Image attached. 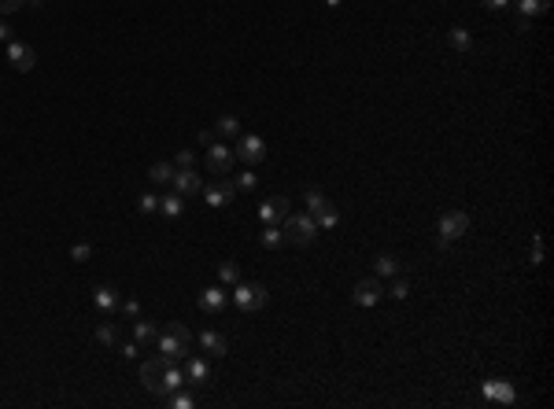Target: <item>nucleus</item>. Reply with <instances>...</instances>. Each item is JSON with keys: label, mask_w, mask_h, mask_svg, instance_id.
<instances>
[{"label": "nucleus", "mask_w": 554, "mask_h": 409, "mask_svg": "<svg viewBox=\"0 0 554 409\" xmlns=\"http://www.w3.org/2000/svg\"><path fill=\"white\" fill-rule=\"evenodd\" d=\"M159 354L163 358H174V362H182V358L189 354V343H192V332L185 329L182 321H174V324H167V329L159 332Z\"/></svg>", "instance_id": "obj_1"}, {"label": "nucleus", "mask_w": 554, "mask_h": 409, "mask_svg": "<svg viewBox=\"0 0 554 409\" xmlns=\"http://www.w3.org/2000/svg\"><path fill=\"white\" fill-rule=\"evenodd\" d=\"M285 228H281V236H285V243H296V248H307V243H314V236H318V225H314V218L307 214H288L285 221H281Z\"/></svg>", "instance_id": "obj_2"}, {"label": "nucleus", "mask_w": 554, "mask_h": 409, "mask_svg": "<svg viewBox=\"0 0 554 409\" xmlns=\"http://www.w3.org/2000/svg\"><path fill=\"white\" fill-rule=\"evenodd\" d=\"M170 362L174 358H163V354H155V358H148V362H141V384L152 391V395H167V369H170Z\"/></svg>", "instance_id": "obj_3"}, {"label": "nucleus", "mask_w": 554, "mask_h": 409, "mask_svg": "<svg viewBox=\"0 0 554 409\" xmlns=\"http://www.w3.org/2000/svg\"><path fill=\"white\" fill-rule=\"evenodd\" d=\"M230 299L237 303V310H240V314H255V310H263V306L270 303V291H266L263 284L237 281V284H233V295H230Z\"/></svg>", "instance_id": "obj_4"}, {"label": "nucleus", "mask_w": 554, "mask_h": 409, "mask_svg": "<svg viewBox=\"0 0 554 409\" xmlns=\"http://www.w3.org/2000/svg\"><path fill=\"white\" fill-rule=\"evenodd\" d=\"M204 159H207V170L215 173V177H225V173L233 170V162H237L233 148H230L225 140H211L207 152H204Z\"/></svg>", "instance_id": "obj_5"}, {"label": "nucleus", "mask_w": 554, "mask_h": 409, "mask_svg": "<svg viewBox=\"0 0 554 409\" xmlns=\"http://www.w3.org/2000/svg\"><path fill=\"white\" fill-rule=\"evenodd\" d=\"M466 233H469V214H466V210H447V214H440V248H447V243H454Z\"/></svg>", "instance_id": "obj_6"}, {"label": "nucleus", "mask_w": 554, "mask_h": 409, "mask_svg": "<svg viewBox=\"0 0 554 409\" xmlns=\"http://www.w3.org/2000/svg\"><path fill=\"white\" fill-rule=\"evenodd\" d=\"M233 155H237L240 162H248V166H259V162L266 159V144H263V137H255V133H240Z\"/></svg>", "instance_id": "obj_7"}, {"label": "nucleus", "mask_w": 554, "mask_h": 409, "mask_svg": "<svg viewBox=\"0 0 554 409\" xmlns=\"http://www.w3.org/2000/svg\"><path fill=\"white\" fill-rule=\"evenodd\" d=\"M381 299H384L381 276H366V281H355V291H351V303H355V306H377Z\"/></svg>", "instance_id": "obj_8"}, {"label": "nucleus", "mask_w": 554, "mask_h": 409, "mask_svg": "<svg viewBox=\"0 0 554 409\" xmlns=\"http://www.w3.org/2000/svg\"><path fill=\"white\" fill-rule=\"evenodd\" d=\"M288 207H292V203L285 200V195H270L266 203H259V221H263V225H281V221L292 214Z\"/></svg>", "instance_id": "obj_9"}, {"label": "nucleus", "mask_w": 554, "mask_h": 409, "mask_svg": "<svg viewBox=\"0 0 554 409\" xmlns=\"http://www.w3.org/2000/svg\"><path fill=\"white\" fill-rule=\"evenodd\" d=\"M8 63H11L15 71H23V74H26V71H34L37 52H34V48H30L26 41H15V37H11V41H8Z\"/></svg>", "instance_id": "obj_10"}, {"label": "nucleus", "mask_w": 554, "mask_h": 409, "mask_svg": "<svg viewBox=\"0 0 554 409\" xmlns=\"http://www.w3.org/2000/svg\"><path fill=\"white\" fill-rule=\"evenodd\" d=\"M204 192V200H207V207H230L233 200H237V185L225 177V181H218V185H207V188H200Z\"/></svg>", "instance_id": "obj_11"}, {"label": "nucleus", "mask_w": 554, "mask_h": 409, "mask_svg": "<svg viewBox=\"0 0 554 409\" xmlns=\"http://www.w3.org/2000/svg\"><path fill=\"white\" fill-rule=\"evenodd\" d=\"M481 391H484L488 402H502V405H514V402H517V391H514L510 380H488Z\"/></svg>", "instance_id": "obj_12"}, {"label": "nucleus", "mask_w": 554, "mask_h": 409, "mask_svg": "<svg viewBox=\"0 0 554 409\" xmlns=\"http://www.w3.org/2000/svg\"><path fill=\"white\" fill-rule=\"evenodd\" d=\"M170 185H174L177 195H196L204 188V177L196 173V166H192V170H174V181Z\"/></svg>", "instance_id": "obj_13"}, {"label": "nucleus", "mask_w": 554, "mask_h": 409, "mask_svg": "<svg viewBox=\"0 0 554 409\" xmlns=\"http://www.w3.org/2000/svg\"><path fill=\"white\" fill-rule=\"evenodd\" d=\"M225 303H230V295H225L222 288H204V291H200V299H196V306L204 310V314H222Z\"/></svg>", "instance_id": "obj_14"}, {"label": "nucleus", "mask_w": 554, "mask_h": 409, "mask_svg": "<svg viewBox=\"0 0 554 409\" xmlns=\"http://www.w3.org/2000/svg\"><path fill=\"white\" fill-rule=\"evenodd\" d=\"M93 306L100 310V314H115V310L122 306V299H119V291H115V288L100 284V288H93Z\"/></svg>", "instance_id": "obj_15"}, {"label": "nucleus", "mask_w": 554, "mask_h": 409, "mask_svg": "<svg viewBox=\"0 0 554 409\" xmlns=\"http://www.w3.org/2000/svg\"><path fill=\"white\" fill-rule=\"evenodd\" d=\"M200 347L211 358H222V354H230V339H225L222 332H215V329H207V332H200Z\"/></svg>", "instance_id": "obj_16"}, {"label": "nucleus", "mask_w": 554, "mask_h": 409, "mask_svg": "<svg viewBox=\"0 0 554 409\" xmlns=\"http://www.w3.org/2000/svg\"><path fill=\"white\" fill-rule=\"evenodd\" d=\"M182 369H185V384H207L211 380V369H207L204 358H189Z\"/></svg>", "instance_id": "obj_17"}, {"label": "nucleus", "mask_w": 554, "mask_h": 409, "mask_svg": "<svg viewBox=\"0 0 554 409\" xmlns=\"http://www.w3.org/2000/svg\"><path fill=\"white\" fill-rule=\"evenodd\" d=\"M311 218H314V225H318V228H336V225H340V210L333 207V200H325V203H322V210H314Z\"/></svg>", "instance_id": "obj_18"}, {"label": "nucleus", "mask_w": 554, "mask_h": 409, "mask_svg": "<svg viewBox=\"0 0 554 409\" xmlns=\"http://www.w3.org/2000/svg\"><path fill=\"white\" fill-rule=\"evenodd\" d=\"M447 44L454 48V52H469V48H473V37H469L466 26H454V30H447Z\"/></svg>", "instance_id": "obj_19"}, {"label": "nucleus", "mask_w": 554, "mask_h": 409, "mask_svg": "<svg viewBox=\"0 0 554 409\" xmlns=\"http://www.w3.org/2000/svg\"><path fill=\"white\" fill-rule=\"evenodd\" d=\"M159 210H163L167 218H182V210H185V195H177V192L163 195V200H159Z\"/></svg>", "instance_id": "obj_20"}, {"label": "nucleus", "mask_w": 554, "mask_h": 409, "mask_svg": "<svg viewBox=\"0 0 554 409\" xmlns=\"http://www.w3.org/2000/svg\"><path fill=\"white\" fill-rule=\"evenodd\" d=\"M215 133L225 137V140H230V137H240V118H237V114H222V118L215 122Z\"/></svg>", "instance_id": "obj_21"}, {"label": "nucleus", "mask_w": 554, "mask_h": 409, "mask_svg": "<svg viewBox=\"0 0 554 409\" xmlns=\"http://www.w3.org/2000/svg\"><path fill=\"white\" fill-rule=\"evenodd\" d=\"M148 181L152 185H170L174 181V162H155V166L148 170Z\"/></svg>", "instance_id": "obj_22"}, {"label": "nucleus", "mask_w": 554, "mask_h": 409, "mask_svg": "<svg viewBox=\"0 0 554 409\" xmlns=\"http://www.w3.org/2000/svg\"><path fill=\"white\" fill-rule=\"evenodd\" d=\"M134 339L141 343V347H144V343H155L159 339V329H155L152 321H134Z\"/></svg>", "instance_id": "obj_23"}, {"label": "nucleus", "mask_w": 554, "mask_h": 409, "mask_svg": "<svg viewBox=\"0 0 554 409\" xmlns=\"http://www.w3.org/2000/svg\"><path fill=\"white\" fill-rule=\"evenodd\" d=\"M96 343H104V347H115L119 343V329L111 321H100L96 324Z\"/></svg>", "instance_id": "obj_24"}, {"label": "nucleus", "mask_w": 554, "mask_h": 409, "mask_svg": "<svg viewBox=\"0 0 554 409\" xmlns=\"http://www.w3.org/2000/svg\"><path fill=\"white\" fill-rule=\"evenodd\" d=\"M517 8H521L525 19H536V15H543L550 8V0H517Z\"/></svg>", "instance_id": "obj_25"}, {"label": "nucleus", "mask_w": 554, "mask_h": 409, "mask_svg": "<svg viewBox=\"0 0 554 409\" xmlns=\"http://www.w3.org/2000/svg\"><path fill=\"white\" fill-rule=\"evenodd\" d=\"M259 243H263L266 251H273V248H281V243H285V236H281V228H277V225H266L263 236H259Z\"/></svg>", "instance_id": "obj_26"}, {"label": "nucleus", "mask_w": 554, "mask_h": 409, "mask_svg": "<svg viewBox=\"0 0 554 409\" xmlns=\"http://www.w3.org/2000/svg\"><path fill=\"white\" fill-rule=\"evenodd\" d=\"M373 273H377V276H396L399 273V262L392 255H381L377 262H373Z\"/></svg>", "instance_id": "obj_27"}, {"label": "nucleus", "mask_w": 554, "mask_h": 409, "mask_svg": "<svg viewBox=\"0 0 554 409\" xmlns=\"http://www.w3.org/2000/svg\"><path fill=\"white\" fill-rule=\"evenodd\" d=\"M218 281H222V284H230V288H233V284L240 281V269L233 266V262H222V266H218Z\"/></svg>", "instance_id": "obj_28"}, {"label": "nucleus", "mask_w": 554, "mask_h": 409, "mask_svg": "<svg viewBox=\"0 0 554 409\" xmlns=\"http://www.w3.org/2000/svg\"><path fill=\"white\" fill-rule=\"evenodd\" d=\"M233 185H237L240 192H252V188L259 185V177H255V170H240V173H237V181H233Z\"/></svg>", "instance_id": "obj_29"}, {"label": "nucleus", "mask_w": 554, "mask_h": 409, "mask_svg": "<svg viewBox=\"0 0 554 409\" xmlns=\"http://www.w3.org/2000/svg\"><path fill=\"white\" fill-rule=\"evenodd\" d=\"M170 405H174V409H192V405H196V398L185 395V391L177 387V391H170Z\"/></svg>", "instance_id": "obj_30"}, {"label": "nucleus", "mask_w": 554, "mask_h": 409, "mask_svg": "<svg viewBox=\"0 0 554 409\" xmlns=\"http://www.w3.org/2000/svg\"><path fill=\"white\" fill-rule=\"evenodd\" d=\"M137 210H141V214H155V210H159V195L144 192L141 200H137Z\"/></svg>", "instance_id": "obj_31"}, {"label": "nucleus", "mask_w": 554, "mask_h": 409, "mask_svg": "<svg viewBox=\"0 0 554 409\" xmlns=\"http://www.w3.org/2000/svg\"><path fill=\"white\" fill-rule=\"evenodd\" d=\"M192 166H196V155H192V152H177L174 170H192Z\"/></svg>", "instance_id": "obj_32"}, {"label": "nucleus", "mask_w": 554, "mask_h": 409, "mask_svg": "<svg viewBox=\"0 0 554 409\" xmlns=\"http://www.w3.org/2000/svg\"><path fill=\"white\" fill-rule=\"evenodd\" d=\"M532 266H543V236H532Z\"/></svg>", "instance_id": "obj_33"}, {"label": "nucleus", "mask_w": 554, "mask_h": 409, "mask_svg": "<svg viewBox=\"0 0 554 409\" xmlns=\"http://www.w3.org/2000/svg\"><path fill=\"white\" fill-rule=\"evenodd\" d=\"M388 295H392V299H406V295H411V281H403V276H399V281L392 284V291H388Z\"/></svg>", "instance_id": "obj_34"}, {"label": "nucleus", "mask_w": 554, "mask_h": 409, "mask_svg": "<svg viewBox=\"0 0 554 409\" xmlns=\"http://www.w3.org/2000/svg\"><path fill=\"white\" fill-rule=\"evenodd\" d=\"M137 354H141V343H137V339H129V343H122V358H126V362H134Z\"/></svg>", "instance_id": "obj_35"}, {"label": "nucleus", "mask_w": 554, "mask_h": 409, "mask_svg": "<svg viewBox=\"0 0 554 409\" xmlns=\"http://www.w3.org/2000/svg\"><path fill=\"white\" fill-rule=\"evenodd\" d=\"M71 258L74 262H86V258H93V248H89V243H78V248L71 251Z\"/></svg>", "instance_id": "obj_36"}, {"label": "nucleus", "mask_w": 554, "mask_h": 409, "mask_svg": "<svg viewBox=\"0 0 554 409\" xmlns=\"http://www.w3.org/2000/svg\"><path fill=\"white\" fill-rule=\"evenodd\" d=\"M26 4V0H0V15H11V11H19Z\"/></svg>", "instance_id": "obj_37"}, {"label": "nucleus", "mask_w": 554, "mask_h": 409, "mask_svg": "<svg viewBox=\"0 0 554 409\" xmlns=\"http://www.w3.org/2000/svg\"><path fill=\"white\" fill-rule=\"evenodd\" d=\"M122 314H126V317H137V314H141L137 299H126V303H122Z\"/></svg>", "instance_id": "obj_38"}, {"label": "nucleus", "mask_w": 554, "mask_h": 409, "mask_svg": "<svg viewBox=\"0 0 554 409\" xmlns=\"http://www.w3.org/2000/svg\"><path fill=\"white\" fill-rule=\"evenodd\" d=\"M484 8H492V11H502V8H510V0H481Z\"/></svg>", "instance_id": "obj_39"}, {"label": "nucleus", "mask_w": 554, "mask_h": 409, "mask_svg": "<svg viewBox=\"0 0 554 409\" xmlns=\"http://www.w3.org/2000/svg\"><path fill=\"white\" fill-rule=\"evenodd\" d=\"M211 140H218V133H215V129H204V133H200V144H204V148H207Z\"/></svg>", "instance_id": "obj_40"}, {"label": "nucleus", "mask_w": 554, "mask_h": 409, "mask_svg": "<svg viewBox=\"0 0 554 409\" xmlns=\"http://www.w3.org/2000/svg\"><path fill=\"white\" fill-rule=\"evenodd\" d=\"M0 41H4V44H8V41H11V26H8V23H4V19H0Z\"/></svg>", "instance_id": "obj_41"}, {"label": "nucleus", "mask_w": 554, "mask_h": 409, "mask_svg": "<svg viewBox=\"0 0 554 409\" xmlns=\"http://www.w3.org/2000/svg\"><path fill=\"white\" fill-rule=\"evenodd\" d=\"M325 4H329V8H340V0H325Z\"/></svg>", "instance_id": "obj_42"}, {"label": "nucleus", "mask_w": 554, "mask_h": 409, "mask_svg": "<svg viewBox=\"0 0 554 409\" xmlns=\"http://www.w3.org/2000/svg\"><path fill=\"white\" fill-rule=\"evenodd\" d=\"M30 4H41V0H30Z\"/></svg>", "instance_id": "obj_43"}]
</instances>
